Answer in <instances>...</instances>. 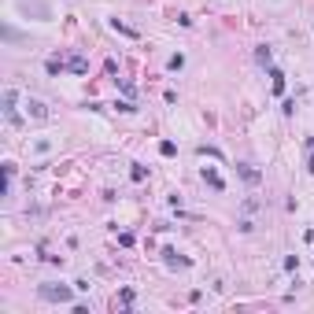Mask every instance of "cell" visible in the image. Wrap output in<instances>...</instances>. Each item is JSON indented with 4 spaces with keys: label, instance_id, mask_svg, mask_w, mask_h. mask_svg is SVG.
I'll return each instance as SVG.
<instances>
[{
    "label": "cell",
    "instance_id": "cell-1",
    "mask_svg": "<svg viewBox=\"0 0 314 314\" xmlns=\"http://www.w3.org/2000/svg\"><path fill=\"white\" fill-rule=\"evenodd\" d=\"M37 296L44 303H70L74 300V288L70 285H56V281H44V285H37Z\"/></svg>",
    "mask_w": 314,
    "mask_h": 314
},
{
    "label": "cell",
    "instance_id": "cell-2",
    "mask_svg": "<svg viewBox=\"0 0 314 314\" xmlns=\"http://www.w3.org/2000/svg\"><path fill=\"white\" fill-rule=\"evenodd\" d=\"M15 100H19V92L15 89H4V115L11 126H19V111H15Z\"/></svg>",
    "mask_w": 314,
    "mask_h": 314
},
{
    "label": "cell",
    "instance_id": "cell-3",
    "mask_svg": "<svg viewBox=\"0 0 314 314\" xmlns=\"http://www.w3.org/2000/svg\"><path fill=\"white\" fill-rule=\"evenodd\" d=\"M26 111H30V118L49 122V104H44V100H26Z\"/></svg>",
    "mask_w": 314,
    "mask_h": 314
},
{
    "label": "cell",
    "instance_id": "cell-4",
    "mask_svg": "<svg viewBox=\"0 0 314 314\" xmlns=\"http://www.w3.org/2000/svg\"><path fill=\"white\" fill-rule=\"evenodd\" d=\"M203 181H207L211 188H218V192H222V188H226V181H222V174H218V170H214V166H203Z\"/></svg>",
    "mask_w": 314,
    "mask_h": 314
},
{
    "label": "cell",
    "instance_id": "cell-5",
    "mask_svg": "<svg viewBox=\"0 0 314 314\" xmlns=\"http://www.w3.org/2000/svg\"><path fill=\"white\" fill-rule=\"evenodd\" d=\"M163 259H166V266H188V259H181L174 248H163Z\"/></svg>",
    "mask_w": 314,
    "mask_h": 314
},
{
    "label": "cell",
    "instance_id": "cell-6",
    "mask_svg": "<svg viewBox=\"0 0 314 314\" xmlns=\"http://www.w3.org/2000/svg\"><path fill=\"white\" fill-rule=\"evenodd\" d=\"M67 70H74V74H85V70H89V63H85L82 56H70V59H67Z\"/></svg>",
    "mask_w": 314,
    "mask_h": 314
},
{
    "label": "cell",
    "instance_id": "cell-7",
    "mask_svg": "<svg viewBox=\"0 0 314 314\" xmlns=\"http://www.w3.org/2000/svg\"><path fill=\"white\" fill-rule=\"evenodd\" d=\"M237 170H240V178H244L248 185H255V181H259V170H255V166H248V163H240Z\"/></svg>",
    "mask_w": 314,
    "mask_h": 314
},
{
    "label": "cell",
    "instance_id": "cell-8",
    "mask_svg": "<svg viewBox=\"0 0 314 314\" xmlns=\"http://www.w3.org/2000/svg\"><path fill=\"white\" fill-rule=\"evenodd\" d=\"M270 78H274V92L281 96V92H285V74H281V70H270Z\"/></svg>",
    "mask_w": 314,
    "mask_h": 314
},
{
    "label": "cell",
    "instance_id": "cell-9",
    "mask_svg": "<svg viewBox=\"0 0 314 314\" xmlns=\"http://www.w3.org/2000/svg\"><path fill=\"white\" fill-rule=\"evenodd\" d=\"M255 59L262 63V67H270V49H266V44H262V49H255Z\"/></svg>",
    "mask_w": 314,
    "mask_h": 314
},
{
    "label": "cell",
    "instance_id": "cell-10",
    "mask_svg": "<svg viewBox=\"0 0 314 314\" xmlns=\"http://www.w3.org/2000/svg\"><path fill=\"white\" fill-rule=\"evenodd\" d=\"M166 67H170V70H181V67H185V56H181V52H178V56H170Z\"/></svg>",
    "mask_w": 314,
    "mask_h": 314
},
{
    "label": "cell",
    "instance_id": "cell-11",
    "mask_svg": "<svg viewBox=\"0 0 314 314\" xmlns=\"http://www.w3.org/2000/svg\"><path fill=\"white\" fill-rule=\"evenodd\" d=\"M111 26H115V30H118V34H126V37H137V30H130V26H122V22H118V19H111Z\"/></svg>",
    "mask_w": 314,
    "mask_h": 314
},
{
    "label": "cell",
    "instance_id": "cell-12",
    "mask_svg": "<svg viewBox=\"0 0 314 314\" xmlns=\"http://www.w3.org/2000/svg\"><path fill=\"white\" fill-rule=\"evenodd\" d=\"M307 170L314 174V140H307Z\"/></svg>",
    "mask_w": 314,
    "mask_h": 314
},
{
    "label": "cell",
    "instance_id": "cell-13",
    "mask_svg": "<svg viewBox=\"0 0 314 314\" xmlns=\"http://www.w3.org/2000/svg\"><path fill=\"white\" fill-rule=\"evenodd\" d=\"M130 178H133V181H144V178H148V170H144V166H133V170H130Z\"/></svg>",
    "mask_w": 314,
    "mask_h": 314
},
{
    "label": "cell",
    "instance_id": "cell-14",
    "mask_svg": "<svg viewBox=\"0 0 314 314\" xmlns=\"http://www.w3.org/2000/svg\"><path fill=\"white\" fill-rule=\"evenodd\" d=\"M159 152H163V155H174V152H178V144H174V140H163Z\"/></svg>",
    "mask_w": 314,
    "mask_h": 314
},
{
    "label": "cell",
    "instance_id": "cell-15",
    "mask_svg": "<svg viewBox=\"0 0 314 314\" xmlns=\"http://www.w3.org/2000/svg\"><path fill=\"white\" fill-rule=\"evenodd\" d=\"M63 67H67V63H63V59H49V74H59Z\"/></svg>",
    "mask_w": 314,
    "mask_h": 314
},
{
    "label": "cell",
    "instance_id": "cell-16",
    "mask_svg": "<svg viewBox=\"0 0 314 314\" xmlns=\"http://www.w3.org/2000/svg\"><path fill=\"white\" fill-rule=\"evenodd\" d=\"M118 300H122V307H130V303H133V288H122Z\"/></svg>",
    "mask_w": 314,
    "mask_h": 314
}]
</instances>
